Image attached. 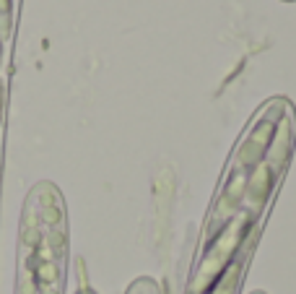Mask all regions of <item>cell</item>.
<instances>
[{"label": "cell", "mask_w": 296, "mask_h": 294, "mask_svg": "<svg viewBox=\"0 0 296 294\" xmlns=\"http://www.w3.org/2000/svg\"><path fill=\"white\" fill-rule=\"evenodd\" d=\"M13 13H16V0H0V37L8 39L13 32Z\"/></svg>", "instance_id": "1"}]
</instances>
